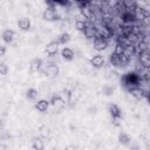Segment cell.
<instances>
[{
  "label": "cell",
  "mask_w": 150,
  "mask_h": 150,
  "mask_svg": "<svg viewBox=\"0 0 150 150\" xmlns=\"http://www.w3.org/2000/svg\"><path fill=\"white\" fill-rule=\"evenodd\" d=\"M8 73V67L5 63H0V74L1 75H6Z\"/></svg>",
  "instance_id": "cell-22"
},
{
  "label": "cell",
  "mask_w": 150,
  "mask_h": 150,
  "mask_svg": "<svg viewBox=\"0 0 150 150\" xmlns=\"http://www.w3.org/2000/svg\"><path fill=\"white\" fill-rule=\"evenodd\" d=\"M90 63L94 66V67H101V66H103V63H104V59H103V56L102 55H100V54H97V55H94L92 59H90Z\"/></svg>",
  "instance_id": "cell-4"
},
{
  "label": "cell",
  "mask_w": 150,
  "mask_h": 150,
  "mask_svg": "<svg viewBox=\"0 0 150 150\" xmlns=\"http://www.w3.org/2000/svg\"><path fill=\"white\" fill-rule=\"evenodd\" d=\"M138 59H140V63L144 68H149V53H148V51L142 52L138 55Z\"/></svg>",
  "instance_id": "cell-6"
},
{
  "label": "cell",
  "mask_w": 150,
  "mask_h": 150,
  "mask_svg": "<svg viewBox=\"0 0 150 150\" xmlns=\"http://www.w3.org/2000/svg\"><path fill=\"white\" fill-rule=\"evenodd\" d=\"M41 66H42V61L40 60V59H34L32 62H31V72H33V73H36L38 71H40V68H41Z\"/></svg>",
  "instance_id": "cell-10"
},
{
  "label": "cell",
  "mask_w": 150,
  "mask_h": 150,
  "mask_svg": "<svg viewBox=\"0 0 150 150\" xmlns=\"http://www.w3.org/2000/svg\"><path fill=\"white\" fill-rule=\"evenodd\" d=\"M75 27L79 29V31H84V28L87 27V23L84 20H77L75 23Z\"/></svg>",
  "instance_id": "cell-18"
},
{
  "label": "cell",
  "mask_w": 150,
  "mask_h": 150,
  "mask_svg": "<svg viewBox=\"0 0 150 150\" xmlns=\"http://www.w3.org/2000/svg\"><path fill=\"white\" fill-rule=\"evenodd\" d=\"M110 62L113 63L114 66H120V56L117 54L113 53L112 56H110Z\"/></svg>",
  "instance_id": "cell-20"
},
{
  "label": "cell",
  "mask_w": 150,
  "mask_h": 150,
  "mask_svg": "<svg viewBox=\"0 0 150 150\" xmlns=\"http://www.w3.org/2000/svg\"><path fill=\"white\" fill-rule=\"evenodd\" d=\"M52 104L55 107L56 109H62L66 105V101L63 100L61 96H54L52 99Z\"/></svg>",
  "instance_id": "cell-3"
},
{
  "label": "cell",
  "mask_w": 150,
  "mask_h": 150,
  "mask_svg": "<svg viewBox=\"0 0 150 150\" xmlns=\"http://www.w3.org/2000/svg\"><path fill=\"white\" fill-rule=\"evenodd\" d=\"M32 145H33V149H34V150H44V147H45L44 141H42L41 138H34Z\"/></svg>",
  "instance_id": "cell-15"
},
{
  "label": "cell",
  "mask_w": 150,
  "mask_h": 150,
  "mask_svg": "<svg viewBox=\"0 0 150 150\" xmlns=\"http://www.w3.org/2000/svg\"><path fill=\"white\" fill-rule=\"evenodd\" d=\"M38 90L36 89H34V88H31V89H28V92H27V97L28 99H31V100H34V99H36L38 97Z\"/></svg>",
  "instance_id": "cell-19"
},
{
  "label": "cell",
  "mask_w": 150,
  "mask_h": 150,
  "mask_svg": "<svg viewBox=\"0 0 150 150\" xmlns=\"http://www.w3.org/2000/svg\"><path fill=\"white\" fill-rule=\"evenodd\" d=\"M108 47V41L101 36H95L94 39V48L96 51H103Z\"/></svg>",
  "instance_id": "cell-1"
},
{
  "label": "cell",
  "mask_w": 150,
  "mask_h": 150,
  "mask_svg": "<svg viewBox=\"0 0 150 150\" xmlns=\"http://www.w3.org/2000/svg\"><path fill=\"white\" fill-rule=\"evenodd\" d=\"M109 112H110L113 118H121V116H122V115H121V110H120V108H118L116 104H110Z\"/></svg>",
  "instance_id": "cell-9"
},
{
  "label": "cell",
  "mask_w": 150,
  "mask_h": 150,
  "mask_svg": "<svg viewBox=\"0 0 150 150\" xmlns=\"http://www.w3.org/2000/svg\"><path fill=\"white\" fill-rule=\"evenodd\" d=\"M18 26H19V28H21V29L27 31V29H29V27H31V23H29V20H28L27 18H23V19H20V20L18 21Z\"/></svg>",
  "instance_id": "cell-11"
},
{
  "label": "cell",
  "mask_w": 150,
  "mask_h": 150,
  "mask_svg": "<svg viewBox=\"0 0 150 150\" xmlns=\"http://www.w3.org/2000/svg\"><path fill=\"white\" fill-rule=\"evenodd\" d=\"M84 35L87 38H95L96 36V31L93 24H87V27L84 28Z\"/></svg>",
  "instance_id": "cell-7"
},
{
  "label": "cell",
  "mask_w": 150,
  "mask_h": 150,
  "mask_svg": "<svg viewBox=\"0 0 150 150\" xmlns=\"http://www.w3.org/2000/svg\"><path fill=\"white\" fill-rule=\"evenodd\" d=\"M61 55H62L63 59H66V60H72L73 56H74V52L71 48H63L61 51Z\"/></svg>",
  "instance_id": "cell-14"
},
{
  "label": "cell",
  "mask_w": 150,
  "mask_h": 150,
  "mask_svg": "<svg viewBox=\"0 0 150 150\" xmlns=\"http://www.w3.org/2000/svg\"><path fill=\"white\" fill-rule=\"evenodd\" d=\"M48 101H46V100H40L36 104H35V108L39 110V112H46L47 110V108H48Z\"/></svg>",
  "instance_id": "cell-13"
},
{
  "label": "cell",
  "mask_w": 150,
  "mask_h": 150,
  "mask_svg": "<svg viewBox=\"0 0 150 150\" xmlns=\"http://www.w3.org/2000/svg\"><path fill=\"white\" fill-rule=\"evenodd\" d=\"M0 150H7V149H6V147L4 144H0Z\"/></svg>",
  "instance_id": "cell-25"
},
{
  "label": "cell",
  "mask_w": 150,
  "mask_h": 150,
  "mask_svg": "<svg viewBox=\"0 0 150 150\" xmlns=\"http://www.w3.org/2000/svg\"><path fill=\"white\" fill-rule=\"evenodd\" d=\"M68 41H69V34H68V33H63V34H61V35L59 36L56 44H58V45H60V44H66V42H68Z\"/></svg>",
  "instance_id": "cell-16"
},
{
  "label": "cell",
  "mask_w": 150,
  "mask_h": 150,
  "mask_svg": "<svg viewBox=\"0 0 150 150\" xmlns=\"http://www.w3.org/2000/svg\"><path fill=\"white\" fill-rule=\"evenodd\" d=\"M58 49H59V45L56 42H51V44H48L46 47V53L48 55H54L58 53Z\"/></svg>",
  "instance_id": "cell-8"
},
{
  "label": "cell",
  "mask_w": 150,
  "mask_h": 150,
  "mask_svg": "<svg viewBox=\"0 0 150 150\" xmlns=\"http://www.w3.org/2000/svg\"><path fill=\"white\" fill-rule=\"evenodd\" d=\"M44 19H46V20H48V21H53V20L59 19L55 8H53V7L47 8V10L44 12Z\"/></svg>",
  "instance_id": "cell-2"
},
{
  "label": "cell",
  "mask_w": 150,
  "mask_h": 150,
  "mask_svg": "<svg viewBox=\"0 0 150 150\" xmlns=\"http://www.w3.org/2000/svg\"><path fill=\"white\" fill-rule=\"evenodd\" d=\"M6 54V48L4 46H0V56H4Z\"/></svg>",
  "instance_id": "cell-23"
},
{
  "label": "cell",
  "mask_w": 150,
  "mask_h": 150,
  "mask_svg": "<svg viewBox=\"0 0 150 150\" xmlns=\"http://www.w3.org/2000/svg\"><path fill=\"white\" fill-rule=\"evenodd\" d=\"M118 140H120V142H121V143H123V144H127L128 142L130 141L129 136H128L127 134H120V136H118Z\"/></svg>",
  "instance_id": "cell-21"
},
{
  "label": "cell",
  "mask_w": 150,
  "mask_h": 150,
  "mask_svg": "<svg viewBox=\"0 0 150 150\" xmlns=\"http://www.w3.org/2000/svg\"><path fill=\"white\" fill-rule=\"evenodd\" d=\"M40 135L42 136V137H48L49 136V133H51V130H49V128L47 127V125H41L40 127Z\"/></svg>",
  "instance_id": "cell-17"
},
{
  "label": "cell",
  "mask_w": 150,
  "mask_h": 150,
  "mask_svg": "<svg viewBox=\"0 0 150 150\" xmlns=\"http://www.w3.org/2000/svg\"><path fill=\"white\" fill-rule=\"evenodd\" d=\"M15 38V33L12 31V29H6V31H4V33H3V39H4V41H6V42H12V40Z\"/></svg>",
  "instance_id": "cell-12"
},
{
  "label": "cell",
  "mask_w": 150,
  "mask_h": 150,
  "mask_svg": "<svg viewBox=\"0 0 150 150\" xmlns=\"http://www.w3.org/2000/svg\"><path fill=\"white\" fill-rule=\"evenodd\" d=\"M45 72L49 75V76H56L59 74V67L54 63H49L47 65V67L45 68Z\"/></svg>",
  "instance_id": "cell-5"
},
{
  "label": "cell",
  "mask_w": 150,
  "mask_h": 150,
  "mask_svg": "<svg viewBox=\"0 0 150 150\" xmlns=\"http://www.w3.org/2000/svg\"><path fill=\"white\" fill-rule=\"evenodd\" d=\"M65 150H75V147L74 145H68V147H66Z\"/></svg>",
  "instance_id": "cell-24"
}]
</instances>
